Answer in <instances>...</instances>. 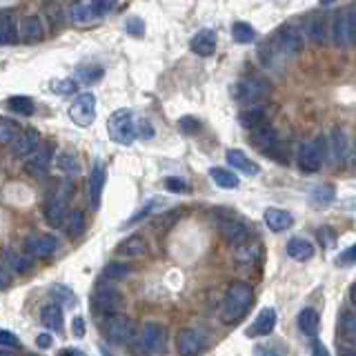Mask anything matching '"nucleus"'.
Masks as SVG:
<instances>
[{
  "label": "nucleus",
  "mask_w": 356,
  "mask_h": 356,
  "mask_svg": "<svg viewBox=\"0 0 356 356\" xmlns=\"http://www.w3.org/2000/svg\"><path fill=\"white\" fill-rule=\"evenodd\" d=\"M314 254H316L314 245H312L307 238H300V236L289 238V243H287V256H289V259L303 263V261H309Z\"/></svg>",
  "instance_id": "412c9836"
},
{
  "label": "nucleus",
  "mask_w": 356,
  "mask_h": 356,
  "mask_svg": "<svg viewBox=\"0 0 356 356\" xmlns=\"http://www.w3.org/2000/svg\"><path fill=\"white\" fill-rule=\"evenodd\" d=\"M312 352H314V356H330V354H327V350L323 348V343H321L318 339L312 341Z\"/></svg>",
  "instance_id": "13d9d810"
},
{
  "label": "nucleus",
  "mask_w": 356,
  "mask_h": 356,
  "mask_svg": "<svg viewBox=\"0 0 356 356\" xmlns=\"http://www.w3.org/2000/svg\"><path fill=\"white\" fill-rule=\"evenodd\" d=\"M225 159H227V163L234 167V170H238V172H243V174H250V176H256L261 172V167L256 165L254 161H250L248 156H245L241 149H227V154H225Z\"/></svg>",
  "instance_id": "5701e85b"
},
{
  "label": "nucleus",
  "mask_w": 356,
  "mask_h": 356,
  "mask_svg": "<svg viewBox=\"0 0 356 356\" xmlns=\"http://www.w3.org/2000/svg\"><path fill=\"white\" fill-rule=\"evenodd\" d=\"M25 250L31 259H49L58 250V241L49 236V234H33V236L27 238Z\"/></svg>",
  "instance_id": "ddd939ff"
},
{
  "label": "nucleus",
  "mask_w": 356,
  "mask_h": 356,
  "mask_svg": "<svg viewBox=\"0 0 356 356\" xmlns=\"http://www.w3.org/2000/svg\"><path fill=\"white\" fill-rule=\"evenodd\" d=\"M327 147H330V143L325 136H316V138L303 143L298 149V167L305 174H316L321 167L325 165Z\"/></svg>",
  "instance_id": "39448f33"
},
{
  "label": "nucleus",
  "mask_w": 356,
  "mask_h": 356,
  "mask_svg": "<svg viewBox=\"0 0 356 356\" xmlns=\"http://www.w3.org/2000/svg\"><path fill=\"white\" fill-rule=\"evenodd\" d=\"M94 5H96V11H98V16H100V18H103L105 14H109L111 7H114L111 3H107V0H94Z\"/></svg>",
  "instance_id": "6e6d98bb"
},
{
  "label": "nucleus",
  "mask_w": 356,
  "mask_h": 356,
  "mask_svg": "<svg viewBox=\"0 0 356 356\" xmlns=\"http://www.w3.org/2000/svg\"><path fill=\"white\" fill-rule=\"evenodd\" d=\"M120 305H122V296L120 292L114 287V285H105V283H98L96 285V292H94V307L98 312H103V314L109 318V316H118L120 312Z\"/></svg>",
  "instance_id": "6e6552de"
},
{
  "label": "nucleus",
  "mask_w": 356,
  "mask_h": 356,
  "mask_svg": "<svg viewBox=\"0 0 356 356\" xmlns=\"http://www.w3.org/2000/svg\"><path fill=\"white\" fill-rule=\"evenodd\" d=\"M7 107L11 111H16L20 116H31L33 114V100L27 98V96H11L7 100Z\"/></svg>",
  "instance_id": "a19ab883"
},
{
  "label": "nucleus",
  "mask_w": 356,
  "mask_h": 356,
  "mask_svg": "<svg viewBox=\"0 0 356 356\" xmlns=\"http://www.w3.org/2000/svg\"><path fill=\"white\" fill-rule=\"evenodd\" d=\"M167 345V332L159 323H145L138 339H134L131 350L136 356H161Z\"/></svg>",
  "instance_id": "7ed1b4c3"
},
{
  "label": "nucleus",
  "mask_w": 356,
  "mask_h": 356,
  "mask_svg": "<svg viewBox=\"0 0 356 356\" xmlns=\"http://www.w3.org/2000/svg\"><path fill=\"white\" fill-rule=\"evenodd\" d=\"M9 281H11V270H9V267H5V265H3V285L7 287V285H9Z\"/></svg>",
  "instance_id": "0e129e2a"
},
{
  "label": "nucleus",
  "mask_w": 356,
  "mask_h": 356,
  "mask_svg": "<svg viewBox=\"0 0 356 356\" xmlns=\"http://www.w3.org/2000/svg\"><path fill=\"white\" fill-rule=\"evenodd\" d=\"M330 154L337 163H343L350 156V138L343 127H334L330 134Z\"/></svg>",
  "instance_id": "a211bd4d"
},
{
  "label": "nucleus",
  "mask_w": 356,
  "mask_h": 356,
  "mask_svg": "<svg viewBox=\"0 0 356 356\" xmlns=\"http://www.w3.org/2000/svg\"><path fill=\"white\" fill-rule=\"evenodd\" d=\"M103 274H105V278H109V281H125L127 276H131V267L127 263L111 261V263H107Z\"/></svg>",
  "instance_id": "ea45409f"
},
{
  "label": "nucleus",
  "mask_w": 356,
  "mask_h": 356,
  "mask_svg": "<svg viewBox=\"0 0 356 356\" xmlns=\"http://www.w3.org/2000/svg\"><path fill=\"white\" fill-rule=\"evenodd\" d=\"M274 325H276V309L263 307L259 312V316L254 318L252 327L248 330V337H267V334H272Z\"/></svg>",
  "instance_id": "f3484780"
},
{
  "label": "nucleus",
  "mask_w": 356,
  "mask_h": 356,
  "mask_svg": "<svg viewBox=\"0 0 356 356\" xmlns=\"http://www.w3.org/2000/svg\"><path fill=\"white\" fill-rule=\"evenodd\" d=\"M234 94H236V98L245 100V103H250V107L261 105V100L270 94V85H267V81H263V78H250L248 83H241Z\"/></svg>",
  "instance_id": "f8f14e48"
},
{
  "label": "nucleus",
  "mask_w": 356,
  "mask_h": 356,
  "mask_svg": "<svg viewBox=\"0 0 356 356\" xmlns=\"http://www.w3.org/2000/svg\"><path fill=\"white\" fill-rule=\"evenodd\" d=\"M74 334H76L78 339H81L83 334H85V318H81V316L74 318Z\"/></svg>",
  "instance_id": "052dcab7"
},
{
  "label": "nucleus",
  "mask_w": 356,
  "mask_h": 356,
  "mask_svg": "<svg viewBox=\"0 0 356 356\" xmlns=\"http://www.w3.org/2000/svg\"><path fill=\"white\" fill-rule=\"evenodd\" d=\"M5 267H9L11 272H16V274H22V272H27L29 270V265H31V259L25 254H20V252H14V250H5Z\"/></svg>",
  "instance_id": "2f4dec72"
},
{
  "label": "nucleus",
  "mask_w": 356,
  "mask_h": 356,
  "mask_svg": "<svg viewBox=\"0 0 356 356\" xmlns=\"http://www.w3.org/2000/svg\"><path fill=\"white\" fill-rule=\"evenodd\" d=\"M232 36L236 42L241 44H250L256 40V31L252 25H248V22H234L232 25Z\"/></svg>",
  "instance_id": "58836bf2"
},
{
  "label": "nucleus",
  "mask_w": 356,
  "mask_h": 356,
  "mask_svg": "<svg viewBox=\"0 0 356 356\" xmlns=\"http://www.w3.org/2000/svg\"><path fill=\"white\" fill-rule=\"evenodd\" d=\"M254 356H278L272 348H265V345H256L254 348Z\"/></svg>",
  "instance_id": "bf43d9fd"
},
{
  "label": "nucleus",
  "mask_w": 356,
  "mask_h": 356,
  "mask_svg": "<svg viewBox=\"0 0 356 356\" xmlns=\"http://www.w3.org/2000/svg\"><path fill=\"white\" fill-rule=\"evenodd\" d=\"M209 176L214 178V183L222 189H236L241 185V178L232 170H225V167H211Z\"/></svg>",
  "instance_id": "7c9ffc66"
},
{
  "label": "nucleus",
  "mask_w": 356,
  "mask_h": 356,
  "mask_svg": "<svg viewBox=\"0 0 356 356\" xmlns=\"http://www.w3.org/2000/svg\"><path fill=\"white\" fill-rule=\"evenodd\" d=\"M40 321H42V325L51 330V332H60L63 325H65V318H63V307L58 303H49V305H44L42 312H40Z\"/></svg>",
  "instance_id": "b1692460"
},
{
  "label": "nucleus",
  "mask_w": 356,
  "mask_h": 356,
  "mask_svg": "<svg viewBox=\"0 0 356 356\" xmlns=\"http://www.w3.org/2000/svg\"><path fill=\"white\" fill-rule=\"evenodd\" d=\"M136 131H138V138H152L154 136V129L149 125V120H145V118H136Z\"/></svg>",
  "instance_id": "3c124183"
},
{
  "label": "nucleus",
  "mask_w": 356,
  "mask_h": 356,
  "mask_svg": "<svg viewBox=\"0 0 356 356\" xmlns=\"http://www.w3.org/2000/svg\"><path fill=\"white\" fill-rule=\"evenodd\" d=\"M330 36H332V42L337 44V47H343L345 42H350L348 40V14H345V11H339V14L334 16Z\"/></svg>",
  "instance_id": "c85d7f7f"
},
{
  "label": "nucleus",
  "mask_w": 356,
  "mask_h": 356,
  "mask_svg": "<svg viewBox=\"0 0 356 356\" xmlns=\"http://www.w3.org/2000/svg\"><path fill=\"white\" fill-rule=\"evenodd\" d=\"M58 356H85V352L76 350V348H67V350H60Z\"/></svg>",
  "instance_id": "e2e57ef3"
},
{
  "label": "nucleus",
  "mask_w": 356,
  "mask_h": 356,
  "mask_svg": "<svg viewBox=\"0 0 356 356\" xmlns=\"http://www.w3.org/2000/svg\"><path fill=\"white\" fill-rule=\"evenodd\" d=\"M67 114H70V118L76 122L78 127H89L96 120V96L92 92L78 94L72 100Z\"/></svg>",
  "instance_id": "423d86ee"
},
{
  "label": "nucleus",
  "mask_w": 356,
  "mask_h": 356,
  "mask_svg": "<svg viewBox=\"0 0 356 356\" xmlns=\"http://www.w3.org/2000/svg\"><path fill=\"white\" fill-rule=\"evenodd\" d=\"M220 234H222V238L227 241V245H232V248H236V250L245 248L248 241H250V227L238 218L222 220L220 222Z\"/></svg>",
  "instance_id": "1a4fd4ad"
},
{
  "label": "nucleus",
  "mask_w": 356,
  "mask_h": 356,
  "mask_svg": "<svg viewBox=\"0 0 356 356\" xmlns=\"http://www.w3.org/2000/svg\"><path fill=\"white\" fill-rule=\"evenodd\" d=\"M238 120H241V125L245 129H252V131L259 129L261 125H265V107L263 105H252L248 109H243Z\"/></svg>",
  "instance_id": "cd10ccee"
},
{
  "label": "nucleus",
  "mask_w": 356,
  "mask_h": 356,
  "mask_svg": "<svg viewBox=\"0 0 356 356\" xmlns=\"http://www.w3.org/2000/svg\"><path fill=\"white\" fill-rule=\"evenodd\" d=\"M49 294H51L56 300H60V303H70V305L76 303L74 292H70V289H67L65 285H51V287H49Z\"/></svg>",
  "instance_id": "c03bdc74"
},
{
  "label": "nucleus",
  "mask_w": 356,
  "mask_h": 356,
  "mask_svg": "<svg viewBox=\"0 0 356 356\" xmlns=\"http://www.w3.org/2000/svg\"><path fill=\"white\" fill-rule=\"evenodd\" d=\"M0 356H14V354H11L9 350H3V352H0Z\"/></svg>",
  "instance_id": "338daca9"
},
{
  "label": "nucleus",
  "mask_w": 356,
  "mask_h": 356,
  "mask_svg": "<svg viewBox=\"0 0 356 356\" xmlns=\"http://www.w3.org/2000/svg\"><path fill=\"white\" fill-rule=\"evenodd\" d=\"M76 78L81 81L83 85H94L103 78V67L98 65H85V67H78L76 70Z\"/></svg>",
  "instance_id": "c9c22d12"
},
{
  "label": "nucleus",
  "mask_w": 356,
  "mask_h": 356,
  "mask_svg": "<svg viewBox=\"0 0 356 356\" xmlns=\"http://www.w3.org/2000/svg\"><path fill=\"white\" fill-rule=\"evenodd\" d=\"M189 47L196 56L200 58H209L211 54L216 51V31L214 29H200L192 36V42H189Z\"/></svg>",
  "instance_id": "dca6fc26"
},
{
  "label": "nucleus",
  "mask_w": 356,
  "mask_h": 356,
  "mask_svg": "<svg viewBox=\"0 0 356 356\" xmlns=\"http://www.w3.org/2000/svg\"><path fill=\"white\" fill-rule=\"evenodd\" d=\"M259 254H261V250H259V245H245V248H241V250H236V261H241V263H254L256 259H259Z\"/></svg>",
  "instance_id": "49530a36"
},
{
  "label": "nucleus",
  "mask_w": 356,
  "mask_h": 356,
  "mask_svg": "<svg viewBox=\"0 0 356 356\" xmlns=\"http://www.w3.org/2000/svg\"><path fill=\"white\" fill-rule=\"evenodd\" d=\"M0 343H3V348L5 350H9V348H18L20 345V341H18V337H14L9 330H0Z\"/></svg>",
  "instance_id": "8fccbe9b"
},
{
  "label": "nucleus",
  "mask_w": 356,
  "mask_h": 356,
  "mask_svg": "<svg viewBox=\"0 0 356 356\" xmlns=\"http://www.w3.org/2000/svg\"><path fill=\"white\" fill-rule=\"evenodd\" d=\"M105 339L111 345H131L136 339V330H134V323L127 316H109L105 321Z\"/></svg>",
  "instance_id": "0eeeda50"
},
{
  "label": "nucleus",
  "mask_w": 356,
  "mask_h": 356,
  "mask_svg": "<svg viewBox=\"0 0 356 356\" xmlns=\"http://www.w3.org/2000/svg\"><path fill=\"white\" fill-rule=\"evenodd\" d=\"M40 147L38 145V131L36 129H25L20 134V136L14 140V145H11V152H14V156H18V159H25V156H33V152H36Z\"/></svg>",
  "instance_id": "6ab92c4d"
},
{
  "label": "nucleus",
  "mask_w": 356,
  "mask_h": 356,
  "mask_svg": "<svg viewBox=\"0 0 356 356\" xmlns=\"http://www.w3.org/2000/svg\"><path fill=\"white\" fill-rule=\"evenodd\" d=\"M307 38L314 44L325 42V18H323V16H312L307 20Z\"/></svg>",
  "instance_id": "72a5a7b5"
},
{
  "label": "nucleus",
  "mask_w": 356,
  "mask_h": 356,
  "mask_svg": "<svg viewBox=\"0 0 356 356\" xmlns=\"http://www.w3.org/2000/svg\"><path fill=\"white\" fill-rule=\"evenodd\" d=\"M334 198H337V189L332 185H321L316 189H312V203L316 207H325V205L334 203Z\"/></svg>",
  "instance_id": "e433bc0d"
},
{
  "label": "nucleus",
  "mask_w": 356,
  "mask_h": 356,
  "mask_svg": "<svg viewBox=\"0 0 356 356\" xmlns=\"http://www.w3.org/2000/svg\"><path fill=\"white\" fill-rule=\"evenodd\" d=\"M176 350L178 356H196L205 350V339L203 334L194 327H185L178 332V339H176Z\"/></svg>",
  "instance_id": "9d476101"
},
{
  "label": "nucleus",
  "mask_w": 356,
  "mask_h": 356,
  "mask_svg": "<svg viewBox=\"0 0 356 356\" xmlns=\"http://www.w3.org/2000/svg\"><path fill=\"white\" fill-rule=\"evenodd\" d=\"M20 136L18 131V125L14 120L9 118H0V140H3L5 145H14V140Z\"/></svg>",
  "instance_id": "79ce46f5"
},
{
  "label": "nucleus",
  "mask_w": 356,
  "mask_h": 356,
  "mask_svg": "<svg viewBox=\"0 0 356 356\" xmlns=\"http://www.w3.org/2000/svg\"><path fill=\"white\" fill-rule=\"evenodd\" d=\"M118 254L125 256V259H140V256L147 254V243L143 236H129L118 245Z\"/></svg>",
  "instance_id": "a878e982"
},
{
  "label": "nucleus",
  "mask_w": 356,
  "mask_h": 356,
  "mask_svg": "<svg viewBox=\"0 0 356 356\" xmlns=\"http://www.w3.org/2000/svg\"><path fill=\"white\" fill-rule=\"evenodd\" d=\"M125 31L129 33V36H143V33H145V22H143V18H138V16L127 18Z\"/></svg>",
  "instance_id": "de8ad7c7"
},
{
  "label": "nucleus",
  "mask_w": 356,
  "mask_h": 356,
  "mask_svg": "<svg viewBox=\"0 0 356 356\" xmlns=\"http://www.w3.org/2000/svg\"><path fill=\"white\" fill-rule=\"evenodd\" d=\"M51 161H54V145L40 143V147L33 152V156L25 163V172L29 176H42V174H47Z\"/></svg>",
  "instance_id": "4468645a"
},
{
  "label": "nucleus",
  "mask_w": 356,
  "mask_h": 356,
  "mask_svg": "<svg viewBox=\"0 0 356 356\" xmlns=\"http://www.w3.org/2000/svg\"><path fill=\"white\" fill-rule=\"evenodd\" d=\"M20 36L25 42H36L42 36V22L38 16H25L22 18V27H20Z\"/></svg>",
  "instance_id": "c756f323"
},
{
  "label": "nucleus",
  "mask_w": 356,
  "mask_h": 356,
  "mask_svg": "<svg viewBox=\"0 0 356 356\" xmlns=\"http://www.w3.org/2000/svg\"><path fill=\"white\" fill-rule=\"evenodd\" d=\"M305 44V38H303V31L294 25H287L283 27L281 31L276 33V47L281 54H287V56H296L300 49H303Z\"/></svg>",
  "instance_id": "9b49d317"
},
{
  "label": "nucleus",
  "mask_w": 356,
  "mask_h": 356,
  "mask_svg": "<svg viewBox=\"0 0 356 356\" xmlns=\"http://www.w3.org/2000/svg\"><path fill=\"white\" fill-rule=\"evenodd\" d=\"M350 300H352V305L356 307V283L350 287Z\"/></svg>",
  "instance_id": "69168bd1"
},
{
  "label": "nucleus",
  "mask_w": 356,
  "mask_h": 356,
  "mask_svg": "<svg viewBox=\"0 0 356 356\" xmlns=\"http://www.w3.org/2000/svg\"><path fill=\"white\" fill-rule=\"evenodd\" d=\"M339 332H341V337L345 341L356 343V314H354V312H343Z\"/></svg>",
  "instance_id": "4c0bfd02"
},
{
  "label": "nucleus",
  "mask_w": 356,
  "mask_h": 356,
  "mask_svg": "<svg viewBox=\"0 0 356 356\" xmlns=\"http://www.w3.org/2000/svg\"><path fill=\"white\" fill-rule=\"evenodd\" d=\"M178 129H181L183 134H196V131H200V122L192 116H183L181 120H178Z\"/></svg>",
  "instance_id": "09e8293b"
},
{
  "label": "nucleus",
  "mask_w": 356,
  "mask_h": 356,
  "mask_svg": "<svg viewBox=\"0 0 356 356\" xmlns=\"http://www.w3.org/2000/svg\"><path fill=\"white\" fill-rule=\"evenodd\" d=\"M105 181H107V172L105 167L96 163L92 174L87 178V189H89V205L92 209H98L100 207V198H103V187H105Z\"/></svg>",
  "instance_id": "2eb2a0df"
},
{
  "label": "nucleus",
  "mask_w": 356,
  "mask_h": 356,
  "mask_svg": "<svg viewBox=\"0 0 356 356\" xmlns=\"http://www.w3.org/2000/svg\"><path fill=\"white\" fill-rule=\"evenodd\" d=\"M267 227L272 232H285L294 225V216L289 214L287 209H278V207H267L265 214H263Z\"/></svg>",
  "instance_id": "aec40b11"
},
{
  "label": "nucleus",
  "mask_w": 356,
  "mask_h": 356,
  "mask_svg": "<svg viewBox=\"0 0 356 356\" xmlns=\"http://www.w3.org/2000/svg\"><path fill=\"white\" fill-rule=\"evenodd\" d=\"M339 356H356V348H350V345H339Z\"/></svg>",
  "instance_id": "680f3d73"
},
{
  "label": "nucleus",
  "mask_w": 356,
  "mask_h": 356,
  "mask_svg": "<svg viewBox=\"0 0 356 356\" xmlns=\"http://www.w3.org/2000/svg\"><path fill=\"white\" fill-rule=\"evenodd\" d=\"M337 261L339 263H356V245H352L350 250H345Z\"/></svg>",
  "instance_id": "5fc2aeb1"
},
{
  "label": "nucleus",
  "mask_w": 356,
  "mask_h": 356,
  "mask_svg": "<svg viewBox=\"0 0 356 356\" xmlns=\"http://www.w3.org/2000/svg\"><path fill=\"white\" fill-rule=\"evenodd\" d=\"M56 165H58V170L67 176H76L81 174V163H78V159L74 154L70 152H60L58 154V161H56Z\"/></svg>",
  "instance_id": "f704fd0d"
},
{
  "label": "nucleus",
  "mask_w": 356,
  "mask_h": 356,
  "mask_svg": "<svg viewBox=\"0 0 356 356\" xmlns=\"http://www.w3.org/2000/svg\"><path fill=\"white\" fill-rule=\"evenodd\" d=\"M36 343H38V348H40V350H47V348H51L54 339L49 337V334H40V337L36 339Z\"/></svg>",
  "instance_id": "4d7b16f0"
},
{
  "label": "nucleus",
  "mask_w": 356,
  "mask_h": 356,
  "mask_svg": "<svg viewBox=\"0 0 356 356\" xmlns=\"http://www.w3.org/2000/svg\"><path fill=\"white\" fill-rule=\"evenodd\" d=\"M318 312L312 309V307H305L303 312L298 314V330L305 334L309 339H316L318 337Z\"/></svg>",
  "instance_id": "bb28decb"
},
{
  "label": "nucleus",
  "mask_w": 356,
  "mask_h": 356,
  "mask_svg": "<svg viewBox=\"0 0 356 356\" xmlns=\"http://www.w3.org/2000/svg\"><path fill=\"white\" fill-rule=\"evenodd\" d=\"M252 143L259 147L261 152H270V149H274L276 145H278V134H276V129L272 127V125H261L259 129H254L252 131Z\"/></svg>",
  "instance_id": "4be33fe9"
},
{
  "label": "nucleus",
  "mask_w": 356,
  "mask_h": 356,
  "mask_svg": "<svg viewBox=\"0 0 356 356\" xmlns=\"http://www.w3.org/2000/svg\"><path fill=\"white\" fill-rule=\"evenodd\" d=\"M70 16H72V20L76 22V25H92L94 20L100 18L94 3H76V5H72Z\"/></svg>",
  "instance_id": "393cba45"
},
{
  "label": "nucleus",
  "mask_w": 356,
  "mask_h": 356,
  "mask_svg": "<svg viewBox=\"0 0 356 356\" xmlns=\"http://www.w3.org/2000/svg\"><path fill=\"white\" fill-rule=\"evenodd\" d=\"M107 131H109V138L118 143V145H134V140L138 138V131H136V118L129 109H118L114 114L109 116L107 120Z\"/></svg>",
  "instance_id": "20e7f679"
},
{
  "label": "nucleus",
  "mask_w": 356,
  "mask_h": 356,
  "mask_svg": "<svg viewBox=\"0 0 356 356\" xmlns=\"http://www.w3.org/2000/svg\"><path fill=\"white\" fill-rule=\"evenodd\" d=\"M18 40V27L14 25V18L9 16V11H3V18H0V42L11 44Z\"/></svg>",
  "instance_id": "473e14b6"
},
{
  "label": "nucleus",
  "mask_w": 356,
  "mask_h": 356,
  "mask_svg": "<svg viewBox=\"0 0 356 356\" xmlns=\"http://www.w3.org/2000/svg\"><path fill=\"white\" fill-rule=\"evenodd\" d=\"M74 194V178H65V181L58 185V189L54 192V196L49 198L47 207H44V220L47 225L58 229L65 225V220L70 218V209H67V203Z\"/></svg>",
  "instance_id": "f03ea898"
},
{
  "label": "nucleus",
  "mask_w": 356,
  "mask_h": 356,
  "mask_svg": "<svg viewBox=\"0 0 356 356\" xmlns=\"http://www.w3.org/2000/svg\"><path fill=\"white\" fill-rule=\"evenodd\" d=\"M165 187L167 189H170V192H185V189H187V183L183 181V178H167V181H165Z\"/></svg>",
  "instance_id": "603ef678"
},
{
  "label": "nucleus",
  "mask_w": 356,
  "mask_h": 356,
  "mask_svg": "<svg viewBox=\"0 0 356 356\" xmlns=\"http://www.w3.org/2000/svg\"><path fill=\"white\" fill-rule=\"evenodd\" d=\"M250 305H252V287L245 283H232L220 305V321L236 323L238 318L245 316Z\"/></svg>",
  "instance_id": "f257e3e1"
},
{
  "label": "nucleus",
  "mask_w": 356,
  "mask_h": 356,
  "mask_svg": "<svg viewBox=\"0 0 356 356\" xmlns=\"http://www.w3.org/2000/svg\"><path fill=\"white\" fill-rule=\"evenodd\" d=\"M83 232H85V214L76 209L70 214V234L72 236H81Z\"/></svg>",
  "instance_id": "a18cd8bd"
},
{
  "label": "nucleus",
  "mask_w": 356,
  "mask_h": 356,
  "mask_svg": "<svg viewBox=\"0 0 356 356\" xmlns=\"http://www.w3.org/2000/svg\"><path fill=\"white\" fill-rule=\"evenodd\" d=\"M76 89H78V83L72 81V78H63V81L51 83V92L58 96H72V94H76Z\"/></svg>",
  "instance_id": "37998d69"
},
{
  "label": "nucleus",
  "mask_w": 356,
  "mask_h": 356,
  "mask_svg": "<svg viewBox=\"0 0 356 356\" xmlns=\"http://www.w3.org/2000/svg\"><path fill=\"white\" fill-rule=\"evenodd\" d=\"M348 40L356 47V11L348 14Z\"/></svg>",
  "instance_id": "864d4df0"
}]
</instances>
